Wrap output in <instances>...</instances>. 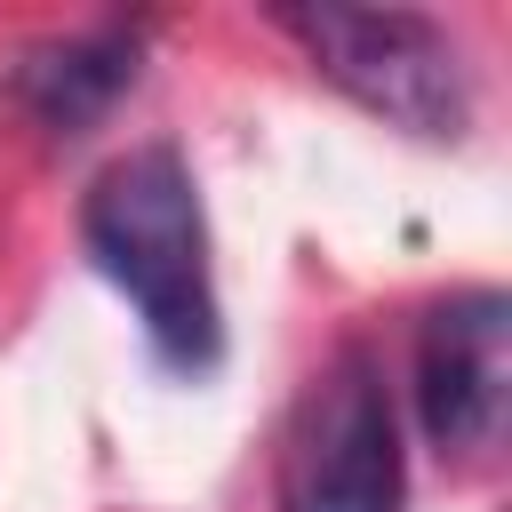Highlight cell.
<instances>
[{
  "label": "cell",
  "mask_w": 512,
  "mask_h": 512,
  "mask_svg": "<svg viewBox=\"0 0 512 512\" xmlns=\"http://www.w3.org/2000/svg\"><path fill=\"white\" fill-rule=\"evenodd\" d=\"M80 248L88 264L128 296L144 344L176 376H208L224 352L216 312V264H208V216L200 184L176 144H136L112 160L80 200Z\"/></svg>",
  "instance_id": "cell-1"
},
{
  "label": "cell",
  "mask_w": 512,
  "mask_h": 512,
  "mask_svg": "<svg viewBox=\"0 0 512 512\" xmlns=\"http://www.w3.org/2000/svg\"><path fill=\"white\" fill-rule=\"evenodd\" d=\"M328 88H344L384 128L456 144L472 128V72L448 24L416 8H280L272 16Z\"/></svg>",
  "instance_id": "cell-2"
},
{
  "label": "cell",
  "mask_w": 512,
  "mask_h": 512,
  "mask_svg": "<svg viewBox=\"0 0 512 512\" xmlns=\"http://www.w3.org/2000/svg\"><path fill=\"white\" fill-rule=\"evenodd\" d=\"M272 512H400V424L376 352L344 344L280 432Z\"/></svg>",
  "instance_id": "cell-3"
},
{
  "label": "cell",
  "mask_w": 512,
  "mask_h": 512,
  "mask_svg": "<svg viewBox=\"0 0 512 512\" xmlns=\"http://www.w3.org/2000/svg\"><path fill=\"white\" fill-rule=\"evenodd\" d=\"M512 400V296L456 288L416 336V416L440 456H488Z\"/></svg>",
  "instance_id": "cell-4"
},
{
  "label": "cell",
  "mask_w": 512,
  "mask_h": 512,
  "mask_svg": "<svg viewBox=\"0 0 512 512\" xmlns=\"http://www.w3.org/2000/svg\"><path fill=\"white\" fill-rule=\"evenodd\" d=\"M128 88H136V32H120V24L72 32V40H40V48H24L16 72H8V96H16V104L32 112V128L56 136V144L88 136Z\"/></svg>",
  "instance_id": "cell-5"
}]
</instances>
